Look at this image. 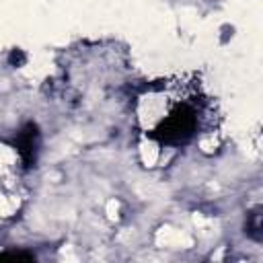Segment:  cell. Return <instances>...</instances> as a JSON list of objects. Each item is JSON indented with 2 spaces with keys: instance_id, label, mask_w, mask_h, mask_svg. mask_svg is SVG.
Masks as SVG:
<instances>
[{
  "instance_id": "6da1fadb",
  "label": "cell",
  "mask_w": 263,
  "mask_h": 263,
  "mask_svg": "<svg viewBox=\"0 0 263 263\" xmlns=\"http://www.w3.org/2000/svg\"><path fill=\"white\" fill-rule=\"evenodd\" d=\"M203 123L201 99L195 97L193 90L185 88L181 95L166 92L164 109L158 117H152L142 123L148 140H154L160 146H185L189 144Z\"/></svg>"
},
{
  "instance_id": "7a4b0ae2",
  "label": "cell",
  "mask_w": 263,
  "mask_h": 263,
  "mask_svg": "<svg viewBox=\"0 0 263 263\" xmlns=\"http://www.w3.org/2000/svg\"><path fill=\"white\" fill-rule=\"evenodd\" d=\"M37 148H39V129L35 123L23 125L14 136V150L21 158V162L29 168L37 160Z\"/></svg>"
},
{
  "instance_id": "3957f363",
  "label": "cell",
  "mask_w": 263,
  "mask_h": 263,
  "mask_svg": "<svg viewBox=\"0 0 263 263\" xmlns=\"http://www.w3.org/2000/svg\"><path fill=\"white\" fill-rule=\"evenodd\" d=\"M247 234L253 240H261V208L247 214Z\"/></svg>"
},
{
  "instance_id": "277c9868",
  "label": "cell",
  "mask_w": 263,
  "mask_h": 263,
  "mask_svg": "<svg viewBox=\"0 0 263 263\" xmlns=\"http://www.w3.org/2000/svg\"><path fill=\"white\" fill-rule=\"evenodd\" d=\"M8 62H10L12 66H23V64L27 62V55L23 53V49H12L10 55H8Z\"/></svg>"
},
{
  "instance_id": "5b68a950",
  "label": "cell",
  "mask_w": 263,
  "mask_h": 263,
  "mask_svg": "<svg viewBox=\"0 0 263 263\" xmlns=\"http://www.w3.org/2000/svg\"><path fill=\"white\" fill-rule=\"evenodd\" d=\"M0 259H33L29 253H0Z\"/></svg>"
}]
</instances>
